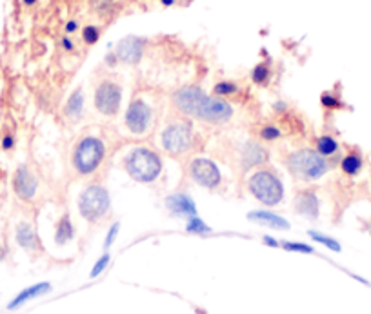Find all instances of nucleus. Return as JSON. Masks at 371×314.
Returning a JSON list of instances; mask_svg holds the SVG:
<instances>
[{
  "label": "nucleus",
  "mask_w": 371,
  "mask_h": 314,
  "mask_svg": "<svg viewBox=\"0 0 371 314\" xmlns=\"http://www.w3.org/2000/svg\"><path fill=\"white\" fill-rule=\"evenodd\" d=\"M171 102L186 116L208 124H226L233 118V107L221 96H210L199 85H182L171 95Z\"/></svg>",
  "instance_id": "f257e3e1"
},
{
  "label": "nucleus",
  "mask_w": 371,
  "mask_h": 314,
  "mask_svg": "<svg viewBox=\"0 0 371 314\" xmlns=\"http://www.w3.org/2000/svg\"><path fill=\"white\" fill-rule=\"evenodd\" d=\"M286 167L293 178L301 182H315L330 171V160L324 158L317 149L304 147V149L293 151L288 156Z\"/></svg>",
  "instance_id": "f03ea898"
},
{
  "label": "nucleus",
  "mask_w": 371,
  "mask_h": 314,
  "mask_svg": "<svg viewBox=\"0 0 371 314\" xmlns=\"http://www.w3.org/2000/svg\"><path fill=\"white\" fill-rule=\"evenodd\" d=\"M124 169L137 184H153L162 173V160L150 147H135L126 155Z\"/></svg>",
  "instance_id": "7ed1b4c3"
},
{
  "label": "nucleus",
  "mask_w": 371,
  "mask_h": 314,
  "mask_svg": "<svg viewBox=\"0 0 371 314\" xmlns=\"http://www.w3.org/2000/svg\"><path fill=\"white\" fill-rule=\"evenodd\" d=\"M248 189L266 207H275L284 200V184L271 169H257L248 180Z\"/></svg>",
  "instance_id": "20e7f679"
},
{
  "label": "nucleus",
  "mask_w": 371,
  "mask_h": 314,
  "mask_svg": "<svg viewBox=\"0 0 371 314\" xmlns=\"http://www.w3.org/2000/svg\"><path fill=\"white\" fill-rule=\"evenodd\" d=\"M106 158V145L97 136H84L73 151V169L82 176L93 175Z\"/></svg>",
  "instance_id": "39448f33"
},
{
  "label": "nucleus",
  "mask_w": 371,
  "mask_h": 314,
  "mask_svg": "<svg viewBox=\"0 0 371 314\" xmlns=\"http://www.w3.org/2000/svg\"><path fill=\"white\" fill-rule=\"evenodd\" d=\"M79 213L82 218L90 224L101 222L111 209L110 191L101 184L88 185L81 195H79Z\"/></svg>",
  "instance_id": "423d86ee"
},
{
  "label": "nucleus",
  "mask_w": 371,
  "mask_h": 314,
  "mask_svg": "<svg viewBox=\"0 0 371 314\" xmlns=\"http://www.w3.org/2000/svg\"><path fill=\"white\" fill-rule=\"evenodd\" d=\"M162 149L171 156H181L195 145V133L191 124L186 122H173L162 131L161 135Z\"/></svg>",
  "instance_id": "0eeeda50"
},
{
  "label": "nucleus",
  "mask_w": 371,
  "mask_h": 314,
  "mask_svg": "<svg viewBox=\"0 0 371 314\" xmlns=\"http://www.w3.org/2000/svg\"><path fill=\"white\" fill-rule=\"evenodd\" d=\"M124 124L133 135H146L153 124V109L142 98H133L124 115Z\"/></svg>",
  "instance_id": "6e6552de"
},
{
  "label": "nucleus",
  "mask_w": 371,
  "mask_h": 314,
  "mask_svg": "<svg viewBox=\"0 0 371 314\" xmlns=\"http://www.w3.org/2000/svg\"><path fill=\"white\" fill-rule=\"evenodd\" d=\"M122 104V87L113 80H102L95 90V107L104 116H115Z\"/></svg>",
  "instance_id": "1a4fd4ad"
},
{
  "label": "nucleus",
  "mask_w": 371,
  "mask_h": 314,
  "mask_svg": "<svg viewBox=\"0 0 371 314\" xmlns=\"http://www.w3.org/2000/svg\"><path fill=\"white\" fill-rule=\"evenodd\" d=\"M190 176L197 185L204 189H217L222 182V173L219 165L210 158H193L190 162Z\"/></svg>",
  "instance_id": "9d476101"
},
{
  "label": "nucleus",
  "mask_w": 371,
  "mask_h": 314,
  "mask_svg": "<svg viewBox=\"0 0 371 314\" xmlns=\"http://www.w3.org/2000/svg\"><path fill=\"white\" fill-rule=\"evenodd\" d=\"M13 191L22 202H31L39 191V180L31 173L28 165H19V169L13 175Z\"/></svg>",
  "instance_id": "9b49d317"
},
{
  "label": "nucleus",
  "mask_w": 371,
  "mask_h": 314,
  "mask_svg": "<svg viewBox=\"0 0 371 314\" xmlns=\"http://www.w3.org/2000/svg\"><path fill=\"white\" fill-rule=\"evenodd\" d=\"M164 205L166 209L170 211L173 216H177V218L190 220L199 215L195 200L191 198L190 195H186V193H173V195L166 196Z\"/></svg>",
  "instance_id": "f8f14e48"
},
{
  "label": "nucleus",
  "mask_w": 371,
  "mask_h": 314,
  "mask_svg": "<svg viewBox=\"0 0 371 314\" xmlns=\"http://www.w3.org/2000/svg\"><path fill=\"white\" fill-rule=\"evenodd\" d=\"M293 205H295L297 215L304 216V218L308 220L319 218V213H321V200H319V196H317V193L313 189L299 191Z\"/></svg>",
  "instance_id": "ddd939ff"
},
{
  "label": "nucleus",
  "mask_w": 371,
  "mask_h": 314,
  "mask_svg": "<svg viewBox=\"0 0 371 314\" xmlns=\"http://www.w3.org/2000/svg\"><path fill=\"white\" fill-rule=\"evenodd\" d=\"M117 56L124 64L135 65L141 62L142 55H144V40L137 39V36H128L122 39L117 45Z\"/></svg>",
  "instance_id": "4468645a"
},
{
  "label": "nucleus",
  "mask_w": 371,
  "mask_h": 314,
  "mask_svg": "<svg viewBox=\"0 0 371 314\" xmlns=\"http://www.w3.org/2000/svg\"><path fill=\"white\" fill-rule=\"evenodd\" d=\"M241 160H242V173H248L253 167H259V165L266 164L270 160V153H268L261 144H257L253 140L246 142L242 145V153H241Z\"/></svg>",
  "instance_id": "2eb2a0df"
},
{
  "label": "nucleus",
  "mask_w": 371,
  "mask_h": 314,
  "mask_svg": "<svg viewBox=\"0 0 371 314\" xmlns=\"http://www.w3.org/2000/svg\"><path fill=\"white\" fill-rule=\"evenodd\" d=\"M248 220L250 222H255L259 225H266L270 229H277V231H288L291 227L290 222H288L284 216L277 215L273 211L268 209H257V211H250L248 213Z\"/></svg>",
  "instance_id": "dca6fc26"
},
{
  "label": "nucleus",
  "mask_w": 371,
  "mask_h": 314,
  "mask_svg": "<svg viewBox=\"0 0 371 314\" xmlns=\"http://www.w3.org/2000/svg\"><path fill=\"white\" fill-rule=\"evenodd\" d=\"M51 284L50 282H41V284H35V285H30V287H26V289H22L19 295L15 296V298L11 300L10 304H8V309L10 311H15L19 309V307H22L24 304H28V302H31V300L35 298H41V296L48 295V293H51Z\"/></svg>",
  "instance_id": "f3484780"
},
{
  "label": "nucleus",
  "mask_w": 371,
  "mask_h": 314,
  "mask_svg": "<svg viewBox=\"0 0 371 314\" xmlns=\"http://www.w3.org/2000/svg\"><path fill=\"white\" fill-rule=\"evenodd\" d=\"M15 240L17 244L26 251H39V247H41V240L37 236V231L28 222H21V224L17 225Z\"/></svg>",
  "instance_id": "a211bd4d"
},
{
  "label": "nucleus",
  "mask_w": 371,
  "mask_h": 314,
  "mask_svg": "<svg viewBox=\"0 0 371 314\" xmlns=\"http://www.w3.org/2000/svg\"><path fill=\"white\" fill-rule=\"evenodd\" d=\"M339 165H341L342 175L355 178V176L361 175L362 169H364V156H362V153L357 149V147H353V149H350L346 155L342 156Z\"/></svg>",
  "instance_id": "6ab92c4d"
},
{
  "label": "nucleus",
  "mask_w": 371,
  "mask_h": 314,
  "mask_svg": "<svg viewBox=\"0 0 371 314\" xmlns=\"http://www.w3.org/2000/svg\"><path fill=\"white\" fill-rule=\"evenodd\" d=\"M53 238H55L57 245H66L68 242L75 238V225H73L71 216L68 215V213H64V215L59 218V222H57L55 236H53Z\"/></svg>",
  "instance_id": "aec40b11"
},
{
  "label": "nucleus",
  "mask_w": 371,
  "mask_h": 314,
  "mask_svg": "<svg viewBox=\"0 0 371 314\" xmlns=\"http://www.w3.org/2000/svg\"><path fill=\"white\" fill-rule=\"evenodd\" d=\"M84 91L82 87H77L73 93L70 95V98L66 100L64 105V115L66 118L70 120H79L82 116V111H84Z\"/></svg>",
  "instance_id": "412c9836"
},
{
  "label": "nucleus",
  "mask_w": 371,
  "mask_h": 314,
  "mask_svg": "<svg viewBox=\"0 0 371 314\" xmlns=\"http://www.w3.org/2000/svg\"><path fill=\"white\" fill-rule=\"evenodd\" d=\"M315 149L319 151L324 158H333V156L339 155L341 144H339V140L333 135H321L317 136L315 140Z\"/></svg>",
  "instance_id": "4be33fe9"
},
{
  "label": "nucleus",
  "mask_w": 371,
  "mask_h": 314,
  "mask_svg": "<svg viewBox=\"0 0 371 314\" xmlns=\"http://www.w3.org/2000/svg\"><path fill=\"white\" fill-rule=\"evenodd\" d=\"M271 78V65L270 62H261V64H257L251 71V80H253V84L257 85H266Z\"/></svg>",
  "instance_id": "5701e85b"
},
{
  "label": "nucleus",
  "mask_w": 371,
  "mask_h": 314,
  "mask_svg": "<svg viewBox=\"0 0 371 314\" xmlns=\"http://www.w3.org/2000/svg\"><path fill=\"white\" fill-rule=\"evenodd\" d=\"M321 104L324 109L328 111H341L346 107V104L342 102V98L333 91H326V93H322L321 95Z\"/></svg>",
  "instance_id": "b1692460"
},
{
  "label": "nucleus",
  "mask_w": 371,
  "mask_h": 314,
  "mask_svg": "<svg viewBox=\"0 0 371 314\" xmlns=\"http://www.w3.org/2000/svg\"><path fill=\"white\" fill-rule=\"evenodd\" d=\"M239 93V84L231 82V80H221L213 85V95L226 98V96H235Z\"/></svg>",
  "instance_id": "393cba45"
},
{
  "label": "nucleus",
  "mask_w": 371,
  "mask_h": 314,
  "mask_svg": "<svg viewBox=\"0 0 371 314\" xmlns=\"http://www.w3.org/2000/svg\"><path fill=\"white\" fill-rule=\"evenodd\" d=\"M308 236H310L313 242H317V244H321V245H324V247H328V249H331L333 253H341L342 251L341 244H339L335 238H331V236L322 235V233H317V231H308Z\"/></svg>",
  "instance_id": "a878e982"
},
{
  "label": "nucleus",
  "mask_w": 371,
  "mask_h": 314,
  "mask_svg": "<svg viewBox=\"0 0 371 314\" xmlns=\"http://www.w3.org/2000/svg\"><path fill=\"white\" fill-rule=\"evenodd\" d=\"M186 231L190 233V235H201L206 236L211 233V227L199 216H193V218L188 220V224H186Z\"/></svg>",
  "instance_id": "bb28decb"
},
{
  "label": "nucleus",
  "mask_w": 371,
  "mask_h": 314,
  "mask_svg": "<svg viewBox=\"0 0 371 314\" xmlns=\"http://www.w3.org/2000/svg\"><path fill=\"white\" fill-rule=\"evenodd\" d=\"M259 136H261V140H264V142H277V140L282 136V129L275 124H266L261 127Z\"/></svg>",
  "instance_id": "cd10ccee"
},
{
  "label": "nucleus",
  "mask_w": 371,
  "mask_h": 314,
  "mask_svg": "<svg viewBox=\"0 0 371 314\" xmlns=\"http://www.w3.org/2000/svg\"><path fill=\"white\" fill-rule=\"evenodd\" d=\"M282 247L290 253H302V255H313L315 249L310 244H302V242H282Z\"/></svg>",
  "instance_id": "c85d7f7f"
},
{
  "label": "nucleus",
  "mask_w": 371,
  "mask_h": 314,
  "mask_svg": "<svg viewBox=\"0 0 371 314\" xmlns=\"http://www.w3.org/2000/svg\"><path fill=\"white\" fill-rule=\"evenodd\" d=\"M99 39H101V30L97 28V25H84V30H82V40H84L88 45H93L99 42Z\"/></svg>",
  "instance_id": "c756f323"
},
{
  "label": "nucleus",
  "mask_w": 371,
  "mask_h": 314,
  "mask_svg": "<svg viewBox=\"0 0 371 314\" xmlns=\"http://www.w3.org/2000/svg\"><path fill=\"white\" fill-rule=\"evenodd\" d=\"M110 262H111V256L108 255V253H104L101 258L97 260L95 265H93V269H91V273H90V278H97V276H101L106 271V267L110 265Z\"/></svg>",
  "instance_id": "7c9ffc66"
},
{
  "label": "nucleus",
  "mask_w": 371,
  "mask_h": 314,
  "mask_svg": "<svg viewBox=\"0 0 371 314\" xmlns=\"http://www.w3.org/2000/svg\"><path fill=\"white\" fill-rule=\"evenodd\" d=\"M119 231H121V222H115V224L110 227V231H108V235H106V240H104V249L106 251L110 249L111 245L115 244L117 236H119Z\"/></svg>",
  "instance_id": "2f4dec72"
},
{
  "label": "nucleus",
  "mask_w": 371,
  "mask_h": 314,
  "mask_svg": "<svg viewBox=\"0 0 371 314\" xmlns=\"http://www.w3.org/2000/svg\"><path fill=\"white\" fill-rule=\"evenodd\" d=\"M0 147L4 151H11L13 147H15V136L13 135H6L4 138H2V142H0Z\"/></svg>",
  "instance_id": "473e14b6"
},
{
  "label": "nucleus",
  "mask_w": 371,
  "mask_h": 314,
  "mask_svg": "<svg viewBox=\"0 0 371 314\" xmlns=\"http://www.w3.org/2000/svg\"><path fill=\"white\" fill-rule=\"evenodd\" d=\"M273 111H275L277 115H284V113H288V102H284V100H277L275 104H273Z\"/></svg>",
  "instance_id": "72a5a7b5"
},
{
  "label": "nucleus",
  "mask_w": 371,
  "mask_h": 314,
  "mask_svg": "<svg viewBox=\"0 0 371 314\" xmlns=\"http://www.w3.org/2000/svg\"><path fill=\"white\" fill-rule=\"evenodd\" d=\"M262 244L268 245V247H281V242H279V240H275L273 236H270V235L262 236Z\"/></svg>",
  "instance_id": "f704fd0d"
},
{
  "label": "nucleus",
  "mask_w": 371,
  "mask_h": 314,
  "mask_svg": "<svg viewBox=\"0 0 371 314\" xmlns=\"http://www.w3.org/2000/svg\"><path fill=\"white\" fill-rule=\"evenodd\" d=\"M77 30H79V22H77V20H70V22L66 24V33H68V35L75 33Z\"/></svg>",
  "instance_id": "c9c22d12"
},
{
  "label": "nucleus",
  "mask_w": 371,
  "mask_h": 314,
  "mask_svg": "<svg viewBox=\"0 0 371 314\" xmlns=\"http://www.w3.org/2000/svg\"><path fill=\"white\" fill-rule=\"evenodd\" d=\"M62 48H64V51H73L75 50V44H73V40L70 36H64L62 39Z\"/></svg>",
  "instance_id": "e433bc0d"
},
{
  "label": "nucleus",
  "mask_w": 371,
  "mask_h": 314,
  "mask_svg": "<svg viewBox=\"0 0 371 314\" xmlns=\"http://www.w3.org/2000/svg\"><path fill=\"white\" fill-rule=\"evenodd\" d=\"M117 62H119V56H117V53H108V56H106V64L110 65V67H115Z\"/></svg>",
  "instance_id": "4c0bfd02"
},
{
  "label": "nucleus",
  "mask_w": 371,
  "mask_h": 314,
  "mask_svg": "<svg viewBox=\"0 0 371 314\" xmlns=\"http://www.w3.org/2000/svg\"><path fill=\"white\" fill-rule=\"evenodd\" d=\"M22 4L28 6V8H31V6L37 4V0H22Z\"/></svg>",
  "instance_id": "58836bf2"
},
{
  "label": "nucleus",
  "mask_w": 371,
  "mask_h": 314,
  "mask_svg": "<svg viewBox=\"0 0 371 314\" xmlns=\"http://www.w3.org/2000/svg\"><path fill=\"white\" fill-rule=\"evenodd\" d=\"M162 6H166V8H170V6L175 4V0H161Z\"/></svg>",
  "instance_id": "ea45409f"
},
{
  "label": "nucleus",
  "mask_w": 371,
  "mask_h": 314,
  "mask_svg": "<svg viewBox=\"0 0 371 314\" xmlns=\"http://www.w3.org/2000/svg\"><path fill=\"white\" fill-rule=\"evenodd\" d=\"M366 231L371 235V220H368V222H366Z\"/></svg>",
  "instance_id": "a19ab883"
}]
</instances>
